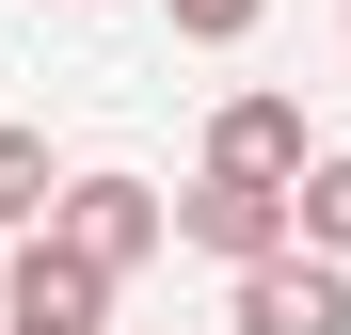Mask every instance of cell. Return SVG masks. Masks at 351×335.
I'll return each mask as SVG.
<instances>
[{
    "label": "cell",
    "instance_id": "cell-1",
    "mask_svg": "<svg viewBox=\"0 0 351 335\" xmlns=\"http://www.w3.org/2000/svg\"><path fill=\"white\" fill-rule=\"evenodd\" d=\"M96 319H112V271L64 256V240L32 223V240L0 256V335H96Z\"/></svg>",
    "mask_w": 351,
    "mask_h": 335
},
{
    "label": "cell",
    "instance_id": "cell-2",
    "mask_svg": "<svg viewBox=\"0 0 351 335\" xmlns=\"http://www.w3.org/2000/svg\"><path fill=\"white\" fill-rule=\"evenodd\" d=\"M48 240H64V256H96L112 271V288H128V271L176 240V208L144 192V176H64V208H48Z\"/></svg>",
    "mask_w": 351,
    "mask_h": 335
},
{
    "label": "cell",
    "instance_id": "cell-3",
    "mask_svg": "<svg viewBox=\"0 0 351 335\" xmlns=\"http://www.w3.org/2000/svg\"><path fill=\"white\" fill-rule=\"evenodd\" d=\"M176 240L223 256V271H271V256H304V223H287V192H256V176H192L176 192Z\"/></svg>",
    "mask_w": 351,
    "mask_h": 335
},
{
    "label": "cell",
    "instance_id": "cell-4",
    "mask_svg": "<svg viewBox=\"0 0 351 335\" xmlns=\"http://www.w3.org/2000/svg\"><path fill=\"white\" fill-rule=\"evenodd\" d=\"M304 96H223L208 112V176H256V192H304Z\"/></svg>",
    "mask_w": 351,
    "mask_h": 335
},
{
    "label": "cell",
    "instance_id": "cell-5",
    "mask_svg": "<svg viewBox=\"0 0 351 335\" xmlns=\"http://www.w3.org/2000/svg\"><path fill=\"white\" fill-rule=\"evenodd\" d=\"M240 335H351V271H335V256H271V271H240Z\"/></svg>",
    "mask_w": 351,
    "mask_h": 335
},
{
    "label": "cell",
    "instance_id": "cell-6",
    "mask_svg": "<svg viewBox=\"0 0 351 335\" xmlns=\"http://www.w3.org/2000/svg\"><path fill=\"white\" fill-rule=\"evenodd\" d=\"M287 223H304V256H335V271H351V144H319V160H304Z\"/></svg>",
    "mask_w": 351,
    "mask_h": 335
},
{
    "label": "cell",
    "instance_id": "cell-7",
    "mask_svg": "<svg viewBox=\"0 0 351 335\" xmlns=\"http://www.w3.org/2000/svg\"><path fill=\"white\" fill-rule=\"evenodd\" d=\"M64 208V176H48V144L32 128H0V223H48Z\"/></svg>",
    "mask_w": 351,
    "mask_h": 335
},
{
    "label": "cell",
    "instance_id": "cell-8",
    "mask_svg": "<svg viewBox=\"0 0 351 335\" xmlns=\"http://www.w3.org/2000/svg\"><path fill=\"white\" fill-rule=\"evenodd\" d=\"M160 16H176V32H192V48H240V32L271 16V0H160Z\"/></svg>",
    "mask_w": 351,
    "mask_h": 335
}]
</instances>
